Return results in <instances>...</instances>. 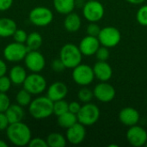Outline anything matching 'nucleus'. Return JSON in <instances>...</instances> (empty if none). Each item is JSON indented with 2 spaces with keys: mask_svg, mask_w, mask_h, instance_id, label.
<instances>
[{
  "mask_svg": "<svg viewBox=\"0 0 147 147\" xmlns=\"http://www.w3.org/2000/svg\"><path fill=\"white\" fill-rule=\"evenodd\" d=\"M69 111V103L64 99L53 102V115L59 116Z\"/></svg>",
  "mask_w": 147,
  "mask_h": 147,
  "instance_id": "cd10ccee",
  "label": "nucleus"
},
{
  "mask_svg": "<svg viewBox=\"0 0 147 147\" xmlns=\"http://www.w3.org/2000/svg\"><path fill=\"white\" fill-rule=\"evenodd\" d=\"M129 3H131V4H135V5H137V4H141V3H143L146 0H127Z\"/></svg>",
  "mask_w": 147,
  "mask_h": 147,
  "instance_id": "79ce46f5",
  "label": "nucleus"
},
{
  "mask_svg": "<svg viewBox=\"0 0 147 147\" xmlns=\"http://www.w3.org/2000/svg\"><path fill=\"white\" fill-rule=\"evenodd\" d=\"M30 22L37 27H46L53 20V11L45 6H37L32 9L28 16Z\"/></svg>",
  "mask_w": 147,
  "mask_h": 147,
  "instance_id": "423d86ee",
  "label": "nucleus"
},
{
  "mask_svg": "<svg viewBox=\"0 0 147 147\" xmlns=\"http://www.w3.org/2000/svg\"><path fill=\"white\" fill-rule=\"evenodd\" d=\"M95 55H96L97 60H99V61H107L109 59V56H110L109 47H106L104 46L100 47L97 49Z\"/></svg>",
  "mask_w": 147,
  "mask_h": 147,
  "instance_id": "7c9ffc66",
  "label": "nucleus"
},
{
  "mask_svg": "<svg viewBox=\"0 0 147 147\" xmlns=\"http://www.w3.org/2000/svg\"><path fill=\"white\" fill-rule=\"evenodd\" d=\"M100 114V109L96 104L91 102L84 103L77 114L78 121L85 127L92 126L98 121Z\"/></svg>",
  "mask_w": 147,
  "mask_h": 147,
  "instance_id": "20e7f679",
  "label": "nucleus"
},
{
  "mask_svg": "<svg viewBox=\"0 0 147 147\" xmlns=\"http://www.w3.org/2000/svg\"><path fill=\"white\" fill-rule=\"evenodd\" d=\"M11 85H12V82L9 78V76L3 75L0 77V92H3V93L8 92Z\"/></svg>",
  "mask_w": 147,
  "mask_h": 147,
  "instance_id": "2f4dec72",
  "label": "nucleus"
},
{
  "mask_svg": "<svg viewBox=\"0 0 147 147\" xmlns=\"http://www.w3.org/2000/svg\"><path fill=\"white\" fill-rule=\"evenodd\" d=\"M27 71L26 69L19 65H14L10 68L9 71V78H10L11 82L15 85L22 84L27 78Z\"/></svg>",
  "mask_w": 147,
  "mask_h": 147,
  "instance_id": "412c9836",
  "label": "nucleus"
},
{
  "mask_svg": "<svg viewBox=\"0 0 147 147\" xmlns=\"http://www.w3.org/2000/svg\"><path fill=\"white\" fill-rule=\"evenodd\" d=\"M97 38L102 46L110 48L116 47L120 43L121 40V34L118 28L109 26L101 29Z\"/></svg>",
  "mask_w": 147,
  "mask_h": 147,
  "instance_id": "9d476101",
  "label": "nucleus"
},
{
  "mask_svg": "<svg viewBox=\"0 0 147 147\" xmlns=\"http://www.w3.org/2000/svg\"><path fill=\"white\" fill-rule=\"evenodd\" d=\"M6 135L9 141L16 146H28L32 139L29 127L22 121L10 123L6 129Z\"/></svg>",
  "mask_w": 147,
  "mask_h": 147,
  "instance_id": "f257e3e1",
  "label": "nucleus"
},
{
  "mask_svg": "<svg viewBox=\"0 0 147 147\" xmlns=\"http://www.w3.org/2000/svg\"><path fill=\"white\" fill-rule=\"evenodd\" d=\"M145 146H146L147 147V142H146V145H145Z\"/></svg>",
  "mask_w": 147,
  "mask_h": 147,
  "instance_id": "c03bdc74",
  "label": "nucleus"
},
{
  "mask_svg": "<svg viewBox=\"0 0 147 147\" xmlns=\"http://www.w3.org/2000/svg\"><path fill=\"white\" fill-rule=\"evenodd\" d=\"M28 49L25 43H19L16 41L9 43L3 51V58L13 63H17L22 60H24Z\"/></svg>",
  "mask_w": 147,
  "mask_h": 147,
  "instance_id": "39448f33",
  "label": "nucleus"
},
{
  "mask_svg": "<svg viewBox=\"0 0 147 147\" xmlns=\"http://www.w3.org/2000/svg\"><path fill=\"white\" fill-rule=\"evenodd\" d=\"M7 70H8V68H7L6 63L4 62V60L0 59V77H2L3 75H6Z\"/></svg>",
  "mask_w": 147,
  "mask_h": 147,
  "instance_id": "a19ab883",
  "label": "nucleus"
},
{
  "mask_svg": "<svg viewBox=\"0 0 147 147\" xmlns=\"http://www.w3.org/2000/svg\"><path fill=\"white\" fill-rule=\"evenodd\" d=\"M53 7L59 14L67 15L74 10L76 0H53Z\"/></svg>",
  "mask_w": 147,
  "mask_h": 147,
  "instance_id": "5701e85b",
  "label": "nucleus"
},
{
  "mask_svg": "<svg viewBox=\"0 0 147 147\" xmlns=\"http://www.w3.org/2000/svg\"><path fill=\"white\" fill-rule=\"evenodd\" d=\"M127 140L133 146H143L147 142V132L145 128L138 125L129 127L127 132Z\"/></svg>",
  "mask_w": 147,
  "mask_h": 147,
  "instance_id": "ddd939ff",
  "label": "nucleus"
},
{
  "mask_svg": "<svg viewBox=\"0 0 147 147\" xmlns=\"http://www.w3.org/2000/svg\"><path fill=\"white\" fill-rule=\"evenodd\" d=\"M136 19L140 25L147 27V4L141 6L139 9L136 14Z\"/></svg>",
  "mask_w": 147,
  "mask_h": 147,
  "instance_id": "c756f323",
  "label": "nucleus"
},
{
  "mask_svg": "<svg viewBox=\"0 0 147 147\" xmlns=\"http://www.w3.org/2000/svg\"><path fill=\"white\" fill-rule=\"evenodd\" d=\"M52 69L55 71V72H62L64 71V70L66 68L64 65V63L62 62V60L60 59H54L53 62H52Z\"/></svg>",
  "mask_w": 147,
  "mask_h": 147,
  "instance_id": "e433bc0d",
  "label": "nucleus"
},
{
  "mask_svg": "<svg viewBox=\"0 0 147 147\" xmlns=\"http://www.w3.org/2000/svg\"><path fill=\"white\" fill-rule=\"evenodd\" d=\"M100 46L101 44L97 37L87 35L81 40L78 47L83 55L92 56L95 55Z\"/></svg>",
  "mask_w": 147,
  "mask_h": 147,
  "instance_id": "2eb2a0df",
  "label": "nucleus"
},
{
  "mask_svg": "<svg viewBox=\"0 0 147 147\" xmlns=\"http://www.w3.org/2000/svg\"><path fill=\"white\" fill-rule=\"evenodd\" d=\"M101 29L102 28L96 22H90L87 27V34L88 35H90V36L98 37Z\"/></svg>",
  "mask_w": 147,
  "mask_h": 147,
  "instance_id": "f704fd0d",
  "label": "nucleus"
},
{
  "mask_svg": "<svg viewBox=\"0 0 147 147\" xmlns=\"http://www.w3.org/2000/svg\"><path fill=\"white\" fill-rule=\"evenodd\" d=\"M81 107L82 106L80 105L79 102H71L69 103V111L73 113V114H75V115H77L79 112V110L81 109Z\"/></svg>",
  "mask_w": 147,
  "mask_h": 147,
  "instance_id": "ea45409f",
  "label": "nucleus"
},
{
  "mask_svg": "<svg viewBox=\"0 0 147 147\" xmlns=\"http://www.w3.org/2000/svg\"><path fill=\"white\" fill-rule=\"evenodd\" d=\"M95 78L101 82H108L113 76V69L107 61H97L93 66Z\"/></svg>",
  "mask_w": 147,
  "mask_h": 147,
  "instance_id": "a211bd4d",
  "label": "nucleus"
},
{
  "mask_svg": "<svg viewBox=\"0 0 147 147\" xmlns=\"http://www.w3.org/2000/svg\"><path fill=\"white\" fill-rule=\"evenodd\" d=\"M29 115L36 120H43L53 115V102L46 96H38L28 106Z\"/></svg>",
  "mask_w": 147,
  "mask_h": 147,
  "instance_id": "f03ea898",
  "label": "nucleus"
},
{
  "mask_svg": "<svg viewBox=\"0 0 147 147\" xmlns=\"http://www.w3.org/2000/svg\"><path fill=\"white\" fill-rule=\"evenodd\" d=\"M28 146L30 147H47V143L46 140H43L41 138H32L29 141Z\"/></svg>",
  "mask_w": 147,
  "mask_h": 147,
  "instance_id": "c9c22d12",
  "label": "nucleus"
},
{
  "mask_svg": "<svg viewBox=\"0 0 147 147\" xmlns=\"http://www.w3.org/2000/svg\"><path fill=\"white\" fill-rule=\"evenodd\" d=\"M78 116L77 115L67 111L65 114L58 116V124L60 127L62 128H69L71 126H73L74 124H76L78 122Z\"/></svg>",
  "mask_w": 147,
  "mask_h": 147,
  "instance_id": "b1692460",
  "label": "nucleus"
},
{
  "mask_svg": "<svg viewBox=\"0 0 147 147\" xmlns=\"http://www.w3.org/2000/svg\"><path fill=\"white\" fill-rule=\"evenodd\" d=\"M68 94V87L63 82H54L47 89V96L49 97L53 102L65 99Z\"/></svg>",
  "mask_w": 147,
  "mask_h": 147,
  "instance_id": "f3484780",
  "label": "nucleus"
},
{
  "mask_svg": "<svg viewBox=\"0 0 147 147\" xmlns=\"http://www.w3.org/2000/svg\"><path fill=\"white\" fill-rule=\"evenodd\" d=\"M10 99L6 93L0 92V112L4 113L10 105Z\"/></svg>",
  "mask_w": 147,
  "mask_h": 147,
  "instance_id": "473e14b6",
  "label": "nucleus"
},
{
  "mask_svg": "<svg viewBox=\"0 0 147 147\" xmlns=\"http://www.w3.org/2000/svg\"><path fill=\"white\" fill-rule=\"evenodd\" d=\"M46 140L50 147H65L67 141L66 138L59 133H51Z\"/></svg>",
  "mask_w": 147,
  "mask_h": 147,
  "instance_id": "a878e982",
  "label": "nucleus"
},
{
  "mask_svg": "<svg viewBox=\"0 0 147 147\" xmlns=\"http://www.w3.org/2000/svg\"><path fill=\"white\" fill-rule=\"evenodd\" d=\"M105 14L103 5L97 0L87 1L83 7V15L90 22H97L102 19Z\"/></svg>",
  "mask_w": 147,
  "mask_h": 147,
  "instance_id": "6e6552de",
  "label": "nucleus"
},
{
  "mask_svg": "<svg viewBox=\"0 0 147 147\" xmlns=\"http://www.w3.org/2000/svg\"><path fill=\"white\" fill-rule=\"evenodd\" d=\"M83 54L78 46L73 43L65 44L59 52V59L68 69H73L82 62Z\"/></svg>",
  "mask_w": 147,
  "mask_h": 147,
  "instance_id": "7ed1b4c3",
  "label": "nucleus"
},
{
  "mask_svg": "<svg viewBox=\"0 0 147 147\" xmlns=\"http://www.w3.org/2000/svg\"><path fill=\"white\" fill-rule=\"evenodd\" d=\"M9 122L5 113L0 112V131H4L9 127Z\"/></svg>",
  "mask_w": 147,
  "mask_h": 147,
  "instance_id": "4c0bfd02",
  "label": "nucleus"
},
{
  "mask_svg": "<svg viewBox=\"0 0 147 147\" xmlns=\"http://www.w3.org/2000/svg\"><path fill=\"white\" fill-rule=\"evenodd\" d=\"M17 29L16 22L8 17L0 18V37L8 38L13 36L14 33Z\"/></svg>",
  "mask_w": 147,
  "mask_h": 147,
  "instance_id": "6ab92c4d",
  "label": "nucleus"
},
{
  "mask_svg": "<svg viewBox=\"0 0 147 147\" xmlns=\"http://www.w3.org/2000/svg\"><path fill=\"white\" fill-rule=\"evenodd\" d=\"M82 21L80 16L77 13H74L73 11L67 14L64 20V27L70 33L78 32L80 29Z\"/></svg>",
  "mask_w": 147,
  "mask_h": 147,
  "instance_id": "aec40b11",
  "label": "nucleus"
},
{
  "mask_svg": "<svg viewBox=\"0 0 147 147\" xmlns=\"http://www.w3.org/2000/svg\"><path fill=\"white\" fill-rule=\"evenodd\" d=\"M9 124L10 123H16L19 121H22L24 118V110L23 107L20 106L19 104H10L8 109L4 112Z\"/></svg>",
  "mask_w": 147,
  "mask_h": 147,
  "instance_id": "4be33fe9",
  "label": "nucleus"
},
{
  "mask_svg": "<svg viewBox=\"0 0 147 147\" xmlns=\"http://www.w3.org/2000/svg\"><path fill=\"white\" fill-rule=\"evenodd\" d=\"M87 1H90V0H87Z\"/></svg>",
  "mask_w": 147,
  "mask_h": 147,
  "instance_id": "a18cd8bd",
  "label": "nucleus"
},
{
  "mask_svg": "<svg viewBox=\"0 0 147 147\" xmlns=\"http://www.w3.org/2000/svg\"><path fill=\"white\" fill-rule=\"evenodd\" d=\"M14 0H0V11L8 10L13 4Z\"/></svg>",
  "mask_w": 147,
  "mask_h": 147,
  "instance_id": "58836bf2",
  "label": "nucleus"
},
{
  "mask_svg": "<svg viewBox=\"0 0 147 147\" xmlns=\"http://www.w3.org/2000/svg\"><path fill=\"white\" fill-rule=\"evenodd\" d=\"M28 51L38 50L42 45V36L38 32H32L28 35L25 42Z\"/></svg>",
  "mask_w": 147,
  "mask_h": 147,
  "instance_id": "393cba45",
  "label": "nucleus"
},
{
  "mask_svg": "<svg viewBox=\"0 0 147 147\" xmlns=\"http://www.w3.org/2000/svg\"><path fill=\"white\" fill-rule=\"evenodd\" d=\"M86 137V129L85 126L80 122H77L71 127L66 129L65 138L67 141L72 145L81 144Z\"/></svg>",
  "mask_w": 147,
  "mask_h": 147,
  "instance_id": "4468645a",
  "label": "nucleus"
},
{
  "mask_svg": "<svg viewBox=\"0 0 147 147\" xmlns=\"http://www.w3.org/2000/svg\"><path fill=\"white\" fill-rule=\"evenodd\" d=\"M47 80L39 72H32L28 75L24 83L22 84L23 89L28 90L32 95H40L47 89Z\"/></svg>",
  "mask_w": 147,
  "mask_h": 147,
  "instance_id": "0eeeda50",
  "label": "nucleus"
},
{
  "mask_svg": "<svg viewBox=\"0 0 147 147\" xmlns=\"http://www.w3.org/2000/svg\"><path fill=\"white\" fill-rule=\"evenodd\" d=\"M140 115L139 111L132 107L124 108L119 113L120 121L127 127H132L137 125L138 122L140 121Z\"/></svg>",
  "mask_w": 147,
  "mask_h": 147,
  "instance_id": "dca6fc26",
  "label": "nucleus"
},
{
  "mask_svg": "<svg viewBox=\"0 0 147 147\" xmlns=\"http://www.w3.org/2000/svg\"><path fill=\"white\" fill-rule=\"evenodd\" d=\"M28 34L25 30L23 29H20V28H17L16 30V32L14 33L13 34V38H14V40L16 41V42H19V43H25L26 40H27V38H28Z\"/></svg>",
  "mask_w": 147,
  "mask_h": 147,
  "instance_id": "72a5a7b5",
  "label": "nucleus"
},
{
  "mask_svg": "<svg viewBox=\"0 0 147 147\" xmlns=\"http://www.w3.org/2000/svg\"><path fill=\"white\" fill-rule=\"evenodd\" d=\"M94 97L101 102H112L116 95L115 89L108 82H102L96 84L93 90Z\"/></svg>",
  "mask_w": 147,
  "mask_h": 147,
  "instance_id": "f8f14e48",
  "label": "nucleus"
},
{
  "mask_svg": "<svg viewBox=\"0 0 147 147\" xmlns=\"http://www.w3.org/2000/svg\"><path fill=\"white\" fill-rule=\"evenodd\" d=\"M16 102L20 106L25 108L28 107L30 102H32V94H30L25 89L19 90L16 96Z\"/></svg>",
  "mask_w": 147,
  "mask_h": 147,
  "instance_id": "bb28decb",
  "label": "nucleus"
},
{
  "mask_svg": "<svg viewBox=\"0 0 147 147\" xmlns=\"http://www.w3.org/2000/svg\"><path fill=\"white\" fill-rule=\"evenodd\" d=\"M24 64L26 68L31 72H40L46 65V59L44 55L38 50L28 51L24 58Z\"/></svg>",
  "mask_w": 147,
  "mask_h": 147,
  "instance_id": "9b49d317",
  "label": "nucleus"
},
{
  "mask_svg": "<svg viewBox=\"0 0 147 147\" xmlns=\"http://www.w3.org/2000/svg\"><path fill=\"white\" fill-rule=\"evenodd\" d=\"M78 97L80 102L84 103H88V102H90V101L94 97V92L90 89L85 86H83V88L80 89L78 93Z\"/></svg>",
  "mask_w": 147,
  "mask_h": 147,
  "instance_id": "c85d7f7f",
  "label": "nucleus"
},
{
  "mask_svg": "<svg viewBox=\"0 0 147 147\" xmlns=\"http://www.w3.org/2000/svg\"><path fill=\"white\" fill-rule=\"evenodd\" d=\"M0 147H8V144L4 140H0Z\"/></svg>",
  "mask_w": 147,
  "mask_h": 147,
  "instance_id": "37998d69",
  "label": "nucleus"
},
{
  "mask_svg": "<svg viewBox=\"0 0 147 147\" xmlns=\"http://www.w3.org/2000/svg\"><path fill=\"white\" fill-rule=\"evenodd\" d=\"M71 76L73 81L77 84L81 86L90 84L95 78L93 68L85 64H79L78 65L74 67Z\"/></svg>",
  "mask_w": 147,
  "mask_h": 147,
  "instance_id": "1a4fd4ad",
  "label": "nucleus"
}]
</instances>
